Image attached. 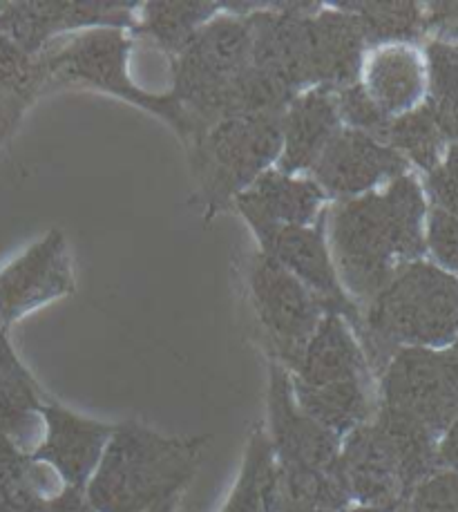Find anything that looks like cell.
Masks as SVG:
<instances>
[{"mask_svg":"<svg viewBox=\"0 0 458 512\" xmlns=\"http://www.w3.org/2000/svg\"><path fill=\"white\" fill-rule=\"evenodd\" d=\"M340 472L353 506L400 508L405 504L396 459L374 421L342 439Z\"/></svg>","mask_w":458,"mask_h":512,"instance_id":"cell-15","label":"cell"},{"mask_svg":"<svg viewBox=\"0 0 458 512\" xmlns=\"http://www.w3.org/2000/svg\"><path fill=\"white\" fill-rule=\"evenodd\" d=\"M358 81L387 117H400L425 101V56L414 45L376 47L365 54Z\"/></svg>","mask_w":458,"mask_h":512,"instance_id":"cell-19","label":"cell"},{"mask_svg":"<svg viewBox=\"0 0 458 512\" xmlns=\"http://www.w3.org/2000/svg\"><path fill=\"white\" fill-rule=\"evenodd\" d=\"M407 512H458V474L438 470L412 490L405 501Z\"/></svg>","mask_w":458,"mask_h":512,"instance_id":"cell-32","label":"cell"},{"mask_svg":"<svg viewBox=\"0 0 458 512\" xmlns=\"http://www.w3.org/2000/svg\"><path fill=\"white\" fill-rule=\"evenodd\" d=\"M25 486H36L30 454H25L23 448L0 432V499L14 495Z\"/></svg>","mask_w":458,"mask_h":512,"instance_id":"cell-33","label":"cell"},{"mask_svg":"<svg viewBox=\"0 0 458 512\" xmlns=\"http://www.w3.org/2000/svg\"><path fill=\"white\" fill-rule=\"evenodd\" d=\"M0 369H3V372H7L9 376L18 378V381L36 385L32 374L27 372L21 360H18V356H16V352H14V347L9 345V340H7V336H5V329H3V327H0Z\"/></svg>","mask_w":458,"mask_h":512,"instance_id":"cell-39","label":"cell"},{"mask_svg":"<svg viewBox=\"0 0 458 512\" xmlns=\"http://www.w3.org/2000/svg\"><path fill=\"white\" fill-rule=\"evenodd\" d=\"M282 501L280 468L262 425L248 436L244 461L222 512H275Z\"/></svg>","mask_w":458,"mask_h":512,"instance_id":"cell-24","label":"cell"},{"mask_svg":"<svg viewBox=\"0 0 458 512\" xmlns=\"http://www.w3.org/2000/svg\"><path fill=\"white\" fill-rule=\"evenodd\" d=\"M378 405L414 416L441 432L458 416V340L445 349L403 347L376 381Z\"/></svg>","mask_w":458,"mask_h":512,"instance_id":"cell-8","label":"cell"},{"mask_svg":"<svg viewBox=\"0 0 458 512\" xmlns=\"http://www.w3.org/2000/svg\"><path fill=\"white\" fill-rule=\"evenodd\" d=\"M427 211L423 184L412 173L327 208L324 231L331 258L342 289L358 307L400 269L423 260Z\"/></svg>","mask_w":458,"mask_h":512,"instance_id":"cell-1","label":"cell"},{"mask_svg":"<svg viewBox=\"0 0 458 512\" xmlns=\"http://www.w3.org/2000/svg\"><path fill=\"white\" fill-rule=\"evenodd\" d=\"M208 441V436H170L139 421H123L114 425L85 495L97 512H177Z\"/></svg>","mask_w":458,"mask_h":512,"instance_id":"cell-2","label":"cell"},{"mask_svg":"<svg viewBox=\"0 0 458 512\" xmlns=\"http://www.w3.org/2000/svg\"><path fill=\"white\" fill-rule=\"evenodd\" d=\"M251 231L264 226H311L327 211V195L309 175L266 173L233 199Z\"/></svg>","mask_w":458,"mask_h":512,"instance_id":"cell-16","label":"cell"},{"mask_svg":"<svg viewBox=\"0 0 458 512\" xmlns=\"http://www.w3.org/2000/svg\"><path fill=\"white\" fill-rule=\"evenodd\" d=\"M289 376L293 383L309 387L345 381L376 383L360 340L349 322L336 314L322 318L300 358L289 369Z\"/></svg>","mask_w":458,"mask_h":512,"instance_id":"cell-18","label":"cell"},{"mask_svg":"<svg viewBox=\"0 0 458 512\" xmlns=\"http://www.w3.org/2000/svg\"><path fill=\"white\" fill-rule=\"evenodd\" d=\"M41 403L36 385L18 381L0 369V432L9 436L18 448H21L18 439L25 436Z\"/></svg>","mask_w":458,"mask_h":512,"instance_id":"cell-29","label":"cell"},{"mask_svg":"<svg viewBox=\"0 0 458 512\" xmlns=\"http://www.w3.org/2000/svg\"><path fill=\"white\" fill-rule=\"evenodd\" d=\"M188 146L208 211L215 213L278 164L282 115L222 119Z\"/></svg>","mask_w":458,"mask_h":512,"instance_id":"cell-5","label":"cell"},{"mask_svg":"<svg viewBox=\"0 0 458 512\" xmlns=\"http://www.w3.org/2000/svg\"><path fill=\"white\" fill-rule=\"evenodd\" d=\"M275 512H329V510H322V508H313L307 504H300V501H291V499H284L280 501V508Z\"/></svg>","mask_w":458,"mask_h":512,"instance_id":"cell-41","label":"cell"},{"mask_svg":"<svg viewBox=\"0 0 458 512\" xmlns=\"http://www.w3.org/2000/svg\"><path fill=\"white\" fill-rule=\"evenodd\" d=\"M398 512H407V510H405V506H400V510H398Z\"/></svg>","mask_w":458,"mask_h":512,"instance_id":"cell-43","label":"cell"},{"mask_svg":"<svg viewBox=\"0 0 458 512\" xmlns=\"http://www.w3.org/2000/svg\"><path fill=\"white\" fill-rule=\"evenodd\" d=\"M313 88L338 92L358 83L367 47L351 18L333 5L309 16Z\"/></svg>","mask_w":458,"mask_h":512,"instance_id":"cell-20","label":"cell"},{"mask_svg":"<svg viewBox=\"0 0 458 512\" xmlns=\"http://www.w3.org/2000/svg\"><path fill=\"white\" fill-rule=\"evenodd\" d=\"M0 512H47V495L36 486H25L0 499Z\"/></svg>","mask_w":458,"mask_h":512,"instance_id":"cell-37","label":"cell"},{"mask_svg":"<svg viewBox=\"0 0 458 512\" xmlns=\"http://www.w3.org/2000/svg\"><path fill=\"white\" fill-rule=\"evenodd\" d=\"M222 3H146L139 5L135 30L161 52L177 56L197 30L222 12Z\"/></svg>","mask_w":458,"mask_h":512,"instance_id":"cell-25","label":"cell"},{"mask_svg":"<svg viewBox=\"0 0 458 512\" xmlns=\"http://www.w3.org/2000/svg\"><path fill=\"white\" fill-rule=\"evenodd\" d=\"M425 34L432 41L445 45H458V0H436L423 3Z\"/></svg>","mask_w":458,"mask_h":512,"instance_id":"cell-34","label":"cell"},{"mask_svg":"<svg viewBox=\"0 0 458 512\" xmlns=\"http://www.w3.org/2000/svg\"><path fill=\"white\" fill-rule=\"evenodd\" d=\"M423 191L425 197L432 199V208L458 217V177L447 173L443 166H438L432 173H427Z\"/></svg>","mask_w":458,"mask_h":512,"instance_id":"cell-35","label":"cell"},{"mask_svg":"<svg viewBox=\"0 0 458 512\" xmlns=\"http://www.w3.org/2000/svg\"><path fill=\"white\" fill-rule=\"evenodd\" d=\"M139 3H79V0H50V3H0V34L23 47L27 54H43L63 36L90 30H128L135 27Z\"/></svg>","mask_w":458,"mask_h":512,"instance_id":"cell-10","label":"cell"},{"mask_svg":"<svg viewBox=\"0 0 458 512\" xmlns=\"http://www.w3.org/2000/svg\"><path fill=\"white\" fill-rule=\"evenodd\" d=\"M264 430L278 461L284 488H307L342 477V439L300 410L293 398L289 372L275 360L269 363Z\"/></svg>","mask_w":458,"mask_h":512,"instance_id":"cell-7","label":"cell"},{"mask_svg":"<svg viewBox=\"0 0 458 512\" xmlns=\"http://www.w3.org/2000/svg\"><path fill=\"white\" fill-rule=\"evenodd\" d=\"M427 94L425 106L432 110L447 144L458 141V45L429 41L425 47Z\"/></svg>","mask_w":458,"mask_h":512,"instance_id":"cell-27","label":"cell"},{"mask_svg":"<svg viewBox=\"0 0 458 512\" xmlns=\"http://www.w3.org/2000/svg\"><path fill=\"white\" fill-rule=\"evenodd\" d=\"M324 215L311 226H264L253 235L264 255L293 273L320 300L327 314L345 318L358 338L360 307L340 284L324 231Z\"/></svg>","mask_w":458,"mask_h":512,"instance_id":"cell-11","label":"cell"},{"mask_svg":"<svg viewBox=\"0 0 458 512\" xmlns=\"http://www.w3.org/2000/svg\"><path fill=\"white\" fill-rule=\"evenodd\" d=\"M336 106L342 128L365 132V135L376 137L380 141L387 139L391 117H387L385 112L371 101L360 81L336 92Z\"/></svg>","mask_w":458,"mask_h":512,"instance_id":"cell-30","label":"cell"},{"mask_svg":"<svg viewBox=\"0 0 458 512\" xmlns=\"http://www.w3.org/2000/svg\"><path fill=\"white\" fill-rule=\"evenodd\" d=\"M409 173V164L385 141L365 132L340 128L309 177L327 199L340 202L367 195Z\"/></svg>","mask_w":458,"mask_h":512,"instance_id":"cell-13","label":"cell"},{"mask_svg":"<svg viewBox=\"0 0 458 512\" xmlns=\"http://www.w3.org/2000/svg\"><path fill=\"white\" fill-rule=\"evenodd\" d=\"M45 85L47 72L41 56L27 54L23 47L0 34V90L30 103Z\"/></svg>","mask_w":458,"mask_h":512,"instance_id":"cell-28","label":"cell"},{"mask_svg":"<svg viewBox=\"0 0 458 512\" xmlns=\"http://www.w3.org/2000/svg\"><path fill=\"white\" fill-rule=\"evenodd\" d=\"M47 512H97L81 488L61 486L54 495H47Z\"/></svg>","mask_w":458,"mask_h":512,"instance_id":"cell-36","label":"cell"},{"mask_svg":"<svg viewBox=\"0 0 458 512\" xmlns=\"http://www.w3.org/2000/svg\"><path fill=\"white\" fill-rule=\"evenodd\" d=\"M425 251L432 253L436 267L458 276V217L438 208L427 211Z\"/></svg>","mask_w":458,"mask_h":512,"instance_id":"cell-31","label":"cell"},{"mask_svg":"<svg viewBox=\"0 0 458 512\" xmlns=\"http://www.w3.org/2000/svg\"><path fill=\"white\" fill-rule=\"evenodd\" d=\"M246 282L255 316L271 349V360L289 372L327 311L293 273L262 251L248 260Z\"/></svg>","mask_w":458,"mask_h":512,"instance_id":"cell-9","label":"cell"},{"mask_svg":"<svg viewBox=\"0 0 458 512\" xmlns=\"http://www.w3.org/2000/svg\"><path fill=\"white\" fill-rule=\"evenodd\" d=\"M41 56L50 83H79L108 92L159 119L168 121L177 135L190 144L195 123L173 92L157 94L139 88L128 74L130 41L123 30H90L56 41Z\"/></svg>","mask_w":458,"mask_h":512,"instance_id":"cell-4","label":"cell"},{"mask_svg":"<svg viewBox=\"0 0 458 512\" xmlns=\"http://www.w3.org/2000/svg\"><path fill=\"white\" fill-rule=\"evenodd\" d=\"M345 12L365 43L367 52L385 45H412L425 36L423 3L412 0H367V3H333Z\"/></svg>","mask_w":458,"mask_h":512,"instance_id":"cell-23","label":"cell"},{"mask_svg":"<svg viewBox=\"0 0 458 512\" xmlns=\"http://www.w3.org/2000/svg\"><path fill=\"white\" fill-rule=\"evenodd\" d=\"M385 144L394 148L407 164H414L425 173H432L443 164L445 150L450 146L425 101L405 115L391 119Z\"/></svg>","mask_w":458,"mask_h":512,"instance_id":"cell-26","label":"cell"},{"mask_svg":"<svg viewBox=\"0 0 458 512\" xmlns=\"http://www.w3.org/2000/svg\"><path fill=\"white\" fill-rule=\"evenodd\" d=\"M38 414L45 436L30 459L36 466L50 468L63 486L85 490L108 448L114 425L88 419L59 403H41Z\"/></svg>","mask_w":458,"mask_h":512,"instance_id":"cell-14","label":"cell"},{"mask_svg":"<svg viewBox=\"0 0 458 512\" xmlns=\"http://www.w3.org/2000/svg\"><path fill=\"white\" fill-rule=\"evenodd\" d=\"M441 166L447 170V173H452L454 177H458V141H454V144L447 146Z\"/></svg>","mask_w":458,"mask_h":512,"instance_id":"cell-40","label":"cell"},{"mask_svg":"<svg viewBox=\"0 0 458 512\" xmlns=\"http://www.w3.org/2000/svg\"><path fill=\"white\" fill-rule=\"evenodd\" d=\"M358 340L378 381L403 347L445 349L458 340V276L418 260L360 307Z\"/></svg>","mask_w":458,"mask_h":512,"instance_id":"cell-3","label":"cell"},{"mask_svg":"<svg viewBox=\"0 0 458 512\" xmlns=\"http://www.w3.org/2000/svg\"><path fill=\"white\" fill-rule=\"evenodd\" d=\"M400 508H369V506H349L342 512H398Z\"/></svg>","mask_w":458,"mask_h":512,"instance_id":"cell-42","label":"cell"},{"mask_svg":"<svg viewBox=\"0 0 458 512\" xmlns=\"http://www.w3.org/2000/svg\"><path fill=\"white\" fill-rule=\"evenodd\" d=\"M371 421L376 423L380 434L385 436L391 454H394L407 501L418 483H423L427 477L441 470L436 450L438 434H434L414 416L387 405H378Z\"/></svg>","mask_w":458,"mask_h":512,"instance_id":"cell-22","label":"cell"},{"mask_svg":"<svg viewBox=\"0 0 458 512\" xmlns=\"http://www.w3.org/2000/svg\"><path fill=\"white\" fill-rule=\"evenodd\" d=\"M340 128L336 92H300L282 112V150L275 168L289 175H309Z\"/></svg>","mask_w":458,"mask_h":512,"instance_id":"cell-17","label":"cell"},{"mask_svg":"<svg viewBox=\"0 0 458 512\" xmlns=\"http://www.w3.org/2000/svg\"><path fill=\"white\" fill-rule=\"evenodd\" d=\"M251 63L248 18L219 12L186 43L173 63V97L195 123V137L211 126L219 94Z\"/></svg>","mask_w":458,"mask_h":512,"instance_id":"cell-6","label":"cell"},{"mask_svg":"<svg viewBox=\"0 0 458 512\" xmlns=\"http://www.w3.org/2000/svg\"><path fill=\"white\" fill-rule=\"evenodd\" d=\"M74 284L68 237L52 229L0 271V327L7 329L30 311L68 296Z\"/></svg>","mask_w":458,"mask_h":512,"instance_id":"cell-12","label":"cell"},{"mask_svg":"<svg viewBox=\"0 0 458 512\" xmlns=\"http://www.w3.org/2000/svg\"><path fill=\"white\" fill-rule=\"evenodd\" d=\"M291 390L300 410L340 439L374 419L378 407L376 383L367 381H345L320 387L291 381Z\"/></svg>","mask_w":458,"mask_h":512,"instance_id":"cell-21","label":"cell"},{"mask_svg":"<svg viewBox=\"0 0 458 512\" xmlns=\"http://www.w3.org/2000/svg\"><path fill=\"white\" fill-rule=\"evenodd\" d=\"M438 466L458 474V416L438 436Z\"/></svg>","mask_w":458,"mask_h":512,"instance_id":"cell-38","label":"cell"}]
</instances>
